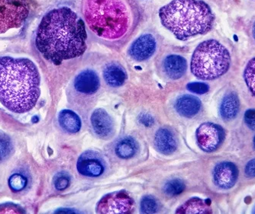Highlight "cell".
I'll list each match as a JSON object with an SVG mask.
<instances>
[{
  "mask_svg": "<svg viewBox=\"0 0 255 214\" xmlns=\"http://www.w3.org/2000/svg\"><path fill=\"white\" fill-rule=\"evenodd\" d=\"M77 170L84 176H100L105 172V162L103 157L97 152L86 151L79 157L77 161Z\"/></svg>",
  "mask_w": 255,
  "mask_h": 214,
  "instance_id": "9",
  "label": "cell"
},
{
  "mask_svg": "<svg viewBox=\"0 0 255 214\" xmlns=\"http://www.w3.org/2000/svg\"><path fill=\"white\" fill-rule=\"evenodd\" d=\"M141 211L143 214H155L158 211V204L154 197L147 195L141 201Z\"/></svg>",
  "mask_w": 255,
  "mask_h": 214,
  "instance_id": "25",
  "label": "cell"
},
{
  "mask_svg": "<svg viewBox=\"0 0 255 214\" xmlns=\"http://www.w3.org/2000/svg\"><path fill=\"white\" fill-rule=\"evenodd\" d=\"M87 38L84 21L71 8L61 7L43 17L35 44L46 60L59 65L82 56L87 49Z\"/></svg>",
  "mask_w": 255,
  "mask_h": 214,
  "instance_id": "1",
  "label": "cell"
},
{
  "mask_svg": "<svg viewBox=\"0 0 255 214\" xmlns=\"http://www.w3.org/2000/svg\"><path fill=\"white\" fill-rule=\"evenodd\" d=\"M12 149V143L6 134H0V162L9 156Z\"/></svg>",
  "mask_w": 255,
  "mask_h": 214,
  "instance_id": "24",
  "label": "cell"
},
{
  "mask_svg": "<svg viewBox=\"0 0 255 214\" xmlns=\"http://www.w3.org/2000/svg\"><path fill=\"white\" fill-rule=\"evenodd\" d=\"M187 88L190 92L199 94V95H203V94L206 93L209 91V89H210L207 84L198 82L189 83L187 85Z\"/></svg>",
  "mask_w": 255,
  "mask_h": 214,
  "instance_id": "28",
  "label": "cell"
},
{
  "mask_svg": "<svg viewBox=\"0 0 255 214\" xmlns=\"http://www.w3.org/2000/svg\"><path fill=\"white\" fill-rule=\"evenodd\" d=\"M138 149V144L132 138L127 137L117 143L115 151L121 159H130L135 155Z\"/></svg>",
  "mask_w": 255,
  "mask_h": 214,
  "instance_id": "21",
  "label": "cell"
},
{
  "mask_svg": "<svg viewBox=\"0 0 255 214\" xmlns=\"http://www.w3.org/2000/svg\"><path fill=\"white\" fill-rule=\"evenodd\" d=\"M184 183L180 179L170 180L164 185V192L168 196H177L184 191Z\"/></svg>",
  "mask_w": 255,
  "mask_h": 214,
  "instance_id": "23",
  "label": "cell"
},
{
  "mask_svg": "<svg viewBox=\"0 0 255 214\" xmlns=\"http://www.w3.org/2000/svg\"><path fill=\"white\" fill-rule=\"evenodd\" d=\"M86 22L94 34L117 41L131 31L136 19L131 0H83Z\"/></svg>",
  "mask_w": 255,
  "mask_h": 214,
  "instance_id": "3",
  "label": "cell"
},
{
  "mask_svg": "<svg viewBox=\"0 0 255 214\" xmlns=\"http://www.w3.org/2000/svg\"><path fill=\"white\" fill-rule=\"evenodd\" d=\"M244 78L251 93L255 97V58L248 63L245 70Z\"/></svg>",
  "mask_w": 255,
  "mask_h": 214,
  "instance_id": "22",
  "label": "cell"
},
{
  "mask_svg": "<svg viewBox=\"0 0 255 214\" xmlns=\"http://www.w3.org/2000/svg\"><path fill=\"white\" fill-rule=\"evenodd\" d=\"M246 173L250 178H255V159L251 160L246 165Z\"/></svg>",
  "mask_w": 255,
  "mask_h": 214,
  "instance_id": "31",
  "label": "cell"
},
{
  "mask_svg": "<svg viewBox=\"0 0 255 214\" xmlns=\"http://www.w3.org/2000/svg\"><path fill=\"white\" fill-rule=\"evenodd\" d=\"M245 122L250 129L255 130V109H249L246 111Z\"/></svg>",
  "mask_w": 255,
  "mask_h": 214,
  "instance_id": "29",
  "label": "cell"
},
{
  "mask_svg": "<svg viewBox=\"0 0 255 214\" xmlns=\"http://www.w3.org/2000/svg\"><path fill=\"white\" fill-rule=\"evenodd\" d=\"M90 121L94 132L100 138H108L113 134L114 123L105 109H96L92 114Z\"/></svg>",
  "mask_w": 255,
  "mask_h": 214,
  "instance_id": "12",
  "label": "cell"
},
{
  "mask_svg": "<svg viewBox=\"0 0 255 214\" xmlns=\"http://www.w3.org/2000/svg\"><path fill=\"white\" fill-rule=\"evenodd\" d=\"M31 5V0H0V34L22 26Z\"/></svg>",
  "mask_w": 255,
  "mask_h": 214,
  "instance_id": "6",
  "label": "cell"
},
{
  "mask_svg": "<svg viewBox=\"0 0 255 214\" xmlns=\"http://www.w3.org/2000/svg\"><path fill=\"white\" fill-rule=\"evenodd\" d=\"M159 17L180 41L209 32L215 21L211 8L203 0H172L160 8Z\"/></svg>",
  "mask_w": 255,
  "mask_h": 214,
  "instance_id": "4",
  "label": "cell"
},
{
  "mask_svg": "<svg viewBox=\"0 0 255 214\" xmlns=\"http://www.w3.org/2000/svg\"><path fill=\"white\" fill-rule=\"evenodd\" d=\"M139 121L145 127H150L154 125V118L147 114H141L139 115Z\"/></svg>",
  "mask_w": 255,
  "mask_h": 214,
  "instance_id": "30",
  "label": "cell"
},
{
  "mask_svg": "<svg viewBox=\"0 0 255 214\" xmlns=\"http://www.w3.org/2000/svg\"><path fill=\"white\" fill-rule=\"evenodd\" d=\"M164 71L169 78L175 80L181 78L187 69V62L182 56L172 54L164 59Z\"/></svg>",
  "mask_w": 255,
  "mask_h": 214,
  "instance_id": "15",
  "label": "cell"
},
{
  "mask_svg": "<svg viewBox=\"0 0 255 214\" xmlns=\"http://www.w3.org/2000/svg\"><path fill=\"white\" fill-rule=\"evenodd\" d=\"M154 145L159 152L170 155L177 150V142L174 134L167 128H160L156 132Z\"/></svg>",
  "mask_w": 255,
  "mask_h": 214,
  "instance_id": "14",
  "label": "cell"
},
{
  "mask_svg": "<svg viewBox=\"0 0 255 214\" xmlns=\"http://www.w3.org/2000/svg\"><path fill=\"white\" fill-rule=\"evenodd\" d=\"M10 188L14 191H20L24 189L27 185V179L20 174H14L8 180Z\"/></svg>",
  "mask_w": 255,
  "mask_h": 214,
  "instance_id": "26",
  "label": "cell"
},
{
  "mask_svg": "<svg viewBox=\"0 0 255 214\" xmlns=\"http://www.w3.org/2000/svg\"><path fill=\"white\" fill-rule=\"evenodd\" d=\"M100 82L98 75L94 71L87 70L80 72L74 81V87L79 92L84 94H94L100 88Z\"/></svg>",
  "mask_w": 255,
  "mask_h": 214,
  "instance_id": "13",
  "label": "cell"
},
{
  "mask_svg": "<svg viewBox=\"0 0 255 214\" xmlns=\"http://www.w3.org/2000/svg\"><path fill=\"white\" fill-rule=\"evenodd\" d=\"M39 72L27 58L0 57V101L9 111L25 113L36 105L41 93Z\"/></svg>",
  "mask_w": 255,
  "mask_h": 214,
  "instance_id": "2",
  "label": "cell"
},
{
  "mask_svg": "<svg viewBox=\"0 0 255 214\" xmlns=\"http://www.w3.org/2000/svg\"><path fill=\"white\" fill-rule=\"evenodd\" d=\"M239 170L234 163L223 162L216 165L213 170V180L216 186L222 189L233 188L237 182Z\"/></svg>",
  "mask_w": 255,
  "mask_h": 214,
  "instance_id": "10",
  "label": "cell"
},
{
  "mask_svg": "<svg viewBox=\"0 0 255 214\" xmlns=\"http://www.w3.org/2000/svg\"><path fill=\"white\" fill-rule=\"evenodd\" d=\"M70 182L71 178L66 173L57 174L54 180V187L58 191H63L68 188Z\"/></svg>",
  "mask_w": 255,
  "mask_h": 214,
  "instance_id": "27",
  "label": "cell"
},
{
  "mask_svg": "<svg viewBox=\"0 0 255 214\" xmlns=\"http://www.w3.org/2000/svg\"><path fill=\"white\" fill-rule=\"evenodd\" d=\"M254 145H255V138H254Z\"/></svg>",
  "mask_w": 255,
  "mask_h": 214,
  "instance_id": "33",
  "label": "cell"
},
{
  "mask_svg": "<svg viewBox=\"0 0 255 214\" xmlns=\"http://www.w3.org/2000/svg\"><path fill=\"white\" fill-rule=\"evenodd\" d=\"M177 214H212L213 210L210 201L193 198L184 203L176 211Z\"/></svg>",
  "mask_w": 255,
  "mask_h": 214,
  "instance_id": "17",
  "label": "cell"
},
{
  "mask_svg": "<svg viewBox=\"0 0 255 214\" xmlns=\"http://www.w3.org/2000/svg\"><path fill=\"white\" fill-rule=\"evenodd\" d=\"M156 40L151 35H143L137 38L130 47L129 55L134 61H147L156 51Z\"/></svg>",
  "mask_w": 255,
  "mask_h": 214,
  "instance_id": "11",
  "label": "cell"
},
{
  "mask_svg": "<svg viewBox=\"0 0 255 214\" xmlns=\"http://www.w3.org/2000/svg\"><path fill=\"white\" fill-rule=\"evenodd\" d=\"M134 201L126 191H117L103 197L97 206L98 214H130Z\"/></svg>",
  "mask_w": 255,
  "mask_h": 214,
  "instance_id": "7",
  "label": "cell"
},
{
  "mask_svg": "<svg viewBox=\"0 0 255 214\" xmlns=\"http://www.w3.org/2000/svg\"><path fill=\"white\" fill-rule=\"evenodd\" d=\"M60 125L63 130L71 134L79 132L81 128L80 117L71 110H63L58 116Z\"/></svg>",
  "mask_w": 255,
  "mask_h": 214,
  "instance_id": "20",
  "label": "cell"
},
{
  "mask_svg": "<svg viewBox=\"0 0 255 214\" xmlns=\"http://www.w3.org/2000/svg\"><path fill=\"white\" fill-rule=\"evenodd\" d=\"M253 36H254V38H255V25H254V27H253Z\"/></svg>",
  "mask_w": 255,
  "mask_h": 214,
  "instance_id": "32",
  "label": "cell"
},
{
  "mask_svg": "<svg viewBox=\"0 0 255 214\" xmlns=\"http://www.w3.org/2000/svg\"><path fill=\"white\" fill-rule=\"evenodd\" d=\"M103 76L107 83L112 87L121 86L127 78L126 72L123 67L115 64H110L106 67Z\"/></svg>",
  "mask_w": 255,
  "mask_h": 214,
  "instance_id": "19",
  "label": "cell"
},
{
  "mask_svg": "<svg viewBox=\"0 0 255 214\" xmlns=\"http://www.w3.org/2000/svg\"><path fill=\"white\" fill-rule=\"evenodd\" d=\"M225 135L222 127L211 122L202 124L196 133L197 143L200 149L206 152L217 150L224 141Z\"/></svg>",
  "mask_w": 255,
  "mask_h": 214,
  "instance_id": "8",
  "label": "cell"
},
{
  "mask_svg": "<svg viewBox=\"0 0 255 214\" xmlns=\"http://www.w3.org/2000/svg\"><path fill=\"white\" fill-rule=\"evenodd\" d=\"M201 105V101L198 98L193 95H184L176 101L175 109L181 116L192 118L200 112Z\"/></svg>",
  "mask_w": 255,
  "mask_h": 214,
  "instance_id": "16",
  "label": "cell"
},
{
  "mask_svg": "<svg viewBox=\"0 0 255 214\" xmlns=\"http://www.w3.org/2000/svg\"><path fill=\"white\" fill-rule=\"evenodd\" d=\"M229 51L215 40L199 44L192 57L191 72L203 80H213L224 75L230 67Z\"/></svg>",
  "mask_w": 255,
  "mask_h": 214,
  "instance_id": "5",
  "label": "cell"
},
{
  "mask_svg": "<svg viewBox=\"0 0 255 214\" xmlns=\"http://www.w3.org/2000/svg\"><path fill=\"white\" fill-rule=\"evenodd\" d=\"M239 111V99L234 92L227 94L220 105V114L222 118L226 121L234 119Z\"/></svg>",
  "mask_w": 255,
  "mask_h": 214,
  "instance_id": "18",
  "label": "cell"
}]
</instances>
